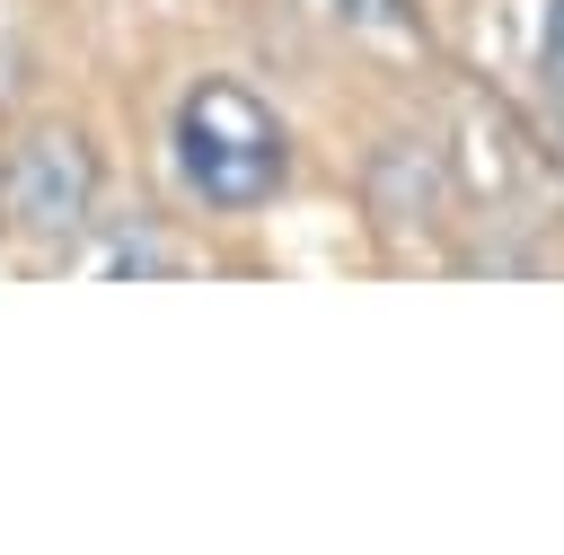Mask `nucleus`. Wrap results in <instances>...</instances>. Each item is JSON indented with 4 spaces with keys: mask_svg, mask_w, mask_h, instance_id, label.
<instances>
[{
    "mask_svg": "<svg viewBox=\"0 0 564 555\" xmlns=\"http://www.w3.org/2000/svg\"><path fill=\"white\" fill-rule=\"evenodd\" d=\"M167 150H176V176H185V194H194L203 211H256V203H273L282 176H291V132H282L273 106H264L256 88H238V79H194V88L176 97Z\"/></svg>",
    "mask_w": 564,
    "mask_h": 555,
    "instance_id": "f257e3e1",
    "label": "nucleus"
},
{
    "mask_svg": "<svg viewBox=\"0 0 564 555\" xmlns=\"http://www.w3.org/2000/svg\"><path fill=\"white\" fill-rule=\"evenodd\" d=\"M344 18H370V26H388V18H397V0H344Z\"/></svg>",
    "mask_w": 564,
    "mask_h": 555,
    "instance_id": "20e7f679",
    "label": "nucleus"
},
{
    "mask_svg": "<svg viewBox=\"0 0 564 555\" xmlns=\"http://www.w3.org/2000/svg\"><path fill=\"white\" fill-rule=\"evenodd\" d=\"M0 203H9V220H18L26 238H44V247L79 238V229H88V203H97V159H88V141H79V132H26L18 159H9Z\"/></svg>",
    "mask_w": 564,
    "mask_h": 555,
    "instance_id": "f03ea898",
    "label": "nucleus"
},
{
    "mask_svg": "<svg viewBox=\"0 0 564 555\" xmlns=\"http://www.w3.org/2000/svg\"><path fill=\"white\" fill-rule=\"evenodd\" d=\"M538 88H546V115L564 123V0L546 9V35H538Z\"/></svg>",
    "mask_w": 564,
    "mask_h": 555,
    "instance_id": "7ed1b4c3",
    "label": "nucleus"
}]
</instances>
